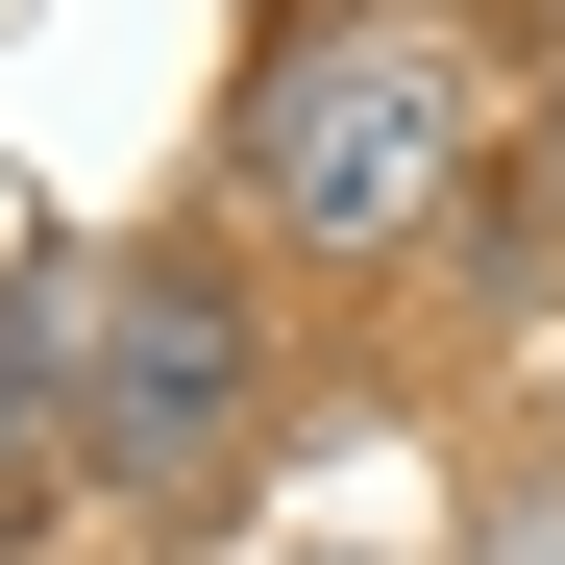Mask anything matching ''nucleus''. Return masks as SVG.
<instances>
[{"label":"nucleus","instance_id":"obj_1","mask_svg":"<svg viewBox=\"0 0 565 565\" xmlns=\"http://www.w3.org/2000/svg\"><path fill=\"white\" fill-rule=\"evenodd\" d=\"M246 198L296 222V246H443V198H467V74L418 50V25H296L270 50V99H246Z\"/></svg>","mask_w":565,"mask_h":565},{"label":"nucleus","instance_id":"obj_2","mask_svg":"<svg viewBox=\"0 0 565 565\" xmlns=\"http://www.w3.org/2000/svg\"><path fill=\"white\" fill-rule=\"evenodd\" d=\"M246 296L222 270H74V467H99V492H222L246 467Z\"/></svg>","mask_w":565,"mask_h":565},{"label":"nucleus","instance_id":"obj_3","mask_svg":"<svg viewBox=\"0 0 565 565\" xmlns=\"http://www.w3.org/2000/svg\"><path fill=\"white\" fill-rule=\"evenodd\" d=\"M50 443H74V344L0 320V492H50Z\"/></svg>","mask_w":565,"mask_h":565},{"label":"nucleus","instance_id":"obj_4","mask_svg":"<svg viewBox=\"0 0 565 565\" xmlns=\"http://www.w3.org/2000/svg\"><path fill=\"white\" fill-rule=\"evenodd\" d=\"M467 565H565V492H492V541H467Z\"/></svg>","mask_w":565,"mask_h":565},{"label":"nucleus","instance_id":"obj_5","mask_svg":"<svg viewBox=\"0 0 565 565\" xmlns=\"http://www.w3.org/2000/svg\"><path fill=\"white\" fill-rule=\"evenodd\" d=\"M541 172H565V99H541Z\"/></svg>","mask_w":565,"mask_h":565}]
</instances>
